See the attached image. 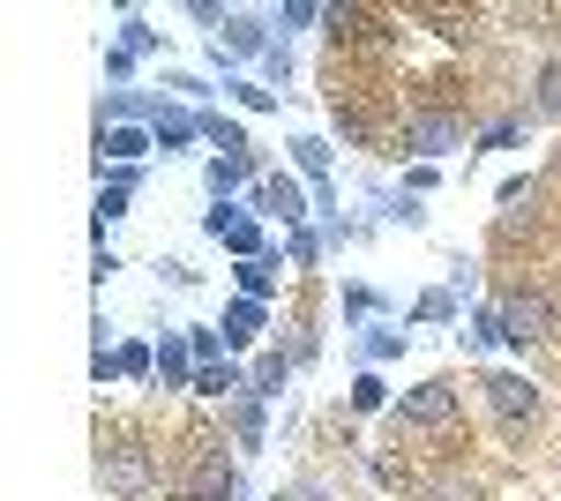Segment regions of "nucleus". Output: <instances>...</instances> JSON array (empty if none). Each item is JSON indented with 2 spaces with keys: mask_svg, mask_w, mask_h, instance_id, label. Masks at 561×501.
Here are the masks:
<instances>
[{
  "mask_svg": "<svg viewBox=\"0 0 561 501\" xmlns=\"http://www.w3.org/2000/svg\"><path fill=\"white\" fill-rule=\"evenodd\" d=\"M457 405H465L457 382H420V389H404V397L389 405V419H397V426H449Z\"/></svg>",
  "mask_w": 561,
  "mask_h": 501,
  "instance_id": "nucleus-1",
  "label": "nucleus"
},
{
  "mask_svg": "<svg viewBox=\"0 0 561 501\" xmlns=\"http://www.w3.org/2000/svg\"><path fill=\"white\" fill-rule=\"evenodd\" d=\"M486 389V405H494V419L502 426H524V419H539V382L517 375V367H494V375L479 382Z\"/></svg>",
  "mask_w": 561,
  "mask_h": 501,
  "instance_id": "nucleus-2",
  "label": "nucleus"
},
{
  "mask_svg": "<svg viewBox=\"0 0 561 501\" xmlns=\"http://www.w3.org/2000/svg\"><path fill=\"white\" fill-rule=\"evenodd\" d=\"M502 322H510V344H547V337H554V299L547 293H510L502 299Z\"/></svg>",
  "mask_w": 561,
  "mask_h": 501,
  "instance_id": "nucleus-3",
  "label": "nucleus"
},
{
  "mask_svg": "<svg viewBox=\"0 0 561 501\" xmlns=\"http://www.w3.org/2000/svg\"><path fill=\"white\" fill-rule=\"evenodd\" d=\"M203 232H210V240H225L240 262H255V254H262V225L248 217V209H232V203H217L210 217H203Z\"/></svg>",
  "mask_w": 561,
  "mask_h": 501,
  "instance_id": "nucleus-4",
  "label": "nucleus"
},
{
  "mask_svg": "<svg viewBox=\"0 0 561 501\" xmlns=\"http://www.w3.org/2000/svg\"><path fill=\"white\" fill-rule=\"evenodd\" d=\"M465 143V127L449 121V113H427V121H404V150L420 158V166H434L442 150H457Z\"/></svg>",
  "mask_w": 561,
  "mask_h": 501,
  "instance_id": "nucleus-5",
  "label": "nucleus"
},
{
  "mask_svg": "<svg viewBox=\"0 0 561 501\" xmlns=\"http://www.w3.org/2000/svg\"><path fill=\"white\" fill-rule=\"evenodd\" d=\"M98 479H105V487H113V494H142V487H150V457H142V449H105V464H98Z\"/></svg>",
  "mask_w": 561,
  "mask_h": 501,
  "instance_id": "nucleus-6",
  "label": "nucleus"
},
{
  "mask_svg": "<svg viewBox=\"0 0 561 501\" xmlns=\"http://www.w3.org/2000/svg\"><path fill=\"white\" fill-rule=\"evenodd\" d=\"M255 209H262V217H285V225H300V217H307V195L293 187V180H285V172H270V180L255 187Z\"/></svg>",
  "mask_w": 561,
  "mask_h": 501,
  "instance_id": "nucleus-7",
  "label": "nucleus"
},
{
  "mask_svg": "<svg viewBox=\"0 0 561 501\" xmlns=\"http://www.w3.org/2000/svg\"><path fill=\"white\" fill-rule=\"evenodd\" d=\"M270 31H262V15H225V31H217V60L225 53H270Z\"/></svg>",
  "mask_w": 561,
  "mask_h": 501,
  "instance_id": "nucleus-8",
  "label": "nucleus"
},
{
  "mask_svg": "<svg viewBox=\"0 0 561 501\" xmlns=\"http://www.w3.org/2000/svg\"><path fill=\"white\" fill-rule=\"evenodd\" d=\"M142 150H150L142 127H98V172H105V166H135Z\"/></svg>",
  "mask_w": 561,
  "mask_h": 501,
  "instance_id": "nucleus-9",
  "label": "nucleus"
},
{
  "mask_svg": "<svg viewBox=\"0 0 561 501\" xmlns=\"http://www.w3.org/2000/svg\"><path fill=\"white\" fill-rule=\"evenodd\" d=\"M285 375H293V360H285V352H262L255 367H248V397H277Z\"/></svg>",
  "mask_w": 561,
  "mask_h": 501,
  "instance_id": "nucleus-10",
  "label": "nucleus"
},
{
  "mask_svg": "<svg viewBox=\"0 0 561 501\" xmlns=\"http://www.w3.org/2000/svg\"><path fill=\"white\" fill-rule=\"evenodd\" d=\"M203 180H210V195H217V203H225V195H232L240 180H255V158H217V166L203 172Z\"/></svg>",
  "mask_w": 561,
  "mask_h": 501,
  "instance_id": "nucleus-11",
  "label": "nucleus"
},
{
  "mask_svg": "<svg viewBox=\"0 0 561 501\" xmlns=\"http://www.w3.org/2000/svg\"><path fill=\"white\" fill-rule=\"evenodd\" d=\"M187 360H195V344L165 337V344H158V382H165V389H180V382H187Z\"/></svg>",
  "mask_w": 561,
  "mask_h": 501,
  "instance_id": "nucleus-12",
  "label": "nucleus"
},
{
  "mask_svg": "<svg viewBox=\"0 0 561 501\" xmlns=\"http://www.w3.org/2000/svg\"><path fill=\"white\" fill-rule=\"evenodd\" d=\"M203 135H210V143L225 150V158H255V150H248V135H240V127L225 121V113H203Z\"/></svg>",
  "mask_w": 561,
  "mask_h": 501,
  "instance_id": "nucleus-13",
  "label": "nucleus"
},
{
  "mask_svg": "<svg viewBox=\"0 0 561 501\" xmlns=\"http://www.w3.org/2000/svg\"><path fill=\"white\" fill-rule=\"evenodd\" d=\"M240 293H248V299H270V293H277V262H270V254L240 262Z\"/></svg>",
  "mask_w": 561,
  "mask_h": 501,
  "instance_id": "nucleus-14",
  "label": "nucleus"
},
{
  "mask_svg": "<svg viewBox=\"0 0 561 501\" xmlns=\"http://www.w3.org/2000/svg\"><path fill=\"white\" fill-rule=\"evenodd\" d=\"M248 337H262V299H240L225 315V344H248Z\"/></svg>",
  "mask_w": 561,
  "mask_h": 501,
  "instance_id": "nucleus-15",
  "label": "nucleus"
},
{
  "mask_svg": "<svg viewBox=\"0 0 561 501\" xmlns=\"http://www.w3.org/2000/svg\"><path fill=\"white\" fill-rule=\"evenodd\" d=\"M494 344H510V322H502V307H479L472 315V352H494Z\"/></svg>",
  "mask_w": 561,
  "mask_h": 501,
  "instance_id": "nucleus-16",
  "label": "nucleus"
},
{
  "mask_svg": "<svg viewBox=\"0 0 561 501\" xmlns=\"http://www.w3.org/2000/svg\"><path fill=\"white\" fill-rule=\"evenodd\" d=\"M232 434H240V449H262V405L255 397H232Z\"/></svg>",
  "mask_w": 561,
  "mask_h": 501,
  "instance_id": "nucleus-17",
  "label": "nucleus"
},
{
  "mask_svg": "<svg viewBox=\"0 0 561 501\" xmlns=\"http://www.w3.org/2000/svg\"><path fill=\"white\" fill-rule=\"evenodd\" d=\"M531 90H539V98H531V113H547V121H561V60H547Z\"/></svg>",
  "mask_w": 561,
  "mask_h": 501,
  "instance_id": "nucleus-18",
  "label": "nucleus"
},
{
  "mask_svg": "<svg viewBox=\"0 0 561 501\" xmlns=\"http://www.w3.org/2000/svg\"><path fill=\"white\" fill-rule=\"evenodd\" d=\"M195 389H203V397H232V389H248V375L225 360V367H203V375H195Z\"/></svg>",
  "mask_w": 561,
  "mask_h": 501,
  "instance_id": "nucleus-19",
  "label": "nucleus"
},
{
  "mask_svg": "<svg viewBox=\"0 0 561 501\" xmlns=\"http://www.w3.org/2000/svg\"><path fill=\"white\" fill-rule=\"evenodd\" d=\"M98 360H105V352H98ZM150 367H158V352H142V344H121V352H113V375H128V382H142Z\"/></svg>",
  "mask_w": 561,
  "mask_h": 501,
  "instance_id": "nucleus-20",
  "label": "nucleus"
},
{
  "mask_svg": "<svg viewBox=\"0 0 561 501\" xmlns=\"http://www.w3.org/2000/svg\"><path fill=\"white\" fill-rule=\"evenodd\" d=\"M352 412H389V382L382 375H359V382H352Z\"/></svg>",
  "mask_w": 561,
  "mask_h": 501,
  "instance_id": "nucleus-21",
  "label": "nucleus"
},
{
  "mask_svg": "<svg viewBox=\"0 0 561 501\" xmlns=\"http://www.w3.org/2000/svg\"><path fill=\"white\" fill-rule=\"evenodd\" d=\"M121 53H128V60H142V53H158V31H150L142 15H128V23H121Z\"/></svg>",
  "mask_w": 561,
  "mask_h": 501,
  "instance_id": "nucleus-22",
  "label": "nucleus"
},
{
  "mask_svg": "<svg viewBox=\"0 0 561 501\" xmlns=\"http://www.w3.org/2000/svg\"><path fill=\"white\" fill-rule=\"evenodd\" d=\"M293 158H300V172L322 180V172H330V143H322V135H300V143H293Z\"/></svg>",
  "mask_w": 561,
  "mask_h": 501,
  "instance_id": "nucleus-23",
  "label": "nucleus"
},
{
  "mask_svg": "<svg viewBox=\"0 0 561 501\" xmlns=\"http://www.w3.org/2000/svg\"><path fill=\"white\" fill-rule=\"evenodd\" d=\"M359 352H367V360H397V352H404V330H367Z\"/></svg>",
  "mask_w": 561,
  "mask_h": 501,
  "instance_id": "nucleus-24",
  "label": "nucleus"
},
{
  "mask_svg": "<svg viewBox=\"0 0 561 501\" xmlns=\"http://www.w3.org/2000/svg\"><path fill=\"white\" fill-rule=\"evenodd\" d=\"M195 127H203V121H187V113H158V143H165V150H180Z\"/></svg>",
  "mask_w": 561,
  "mask_h": 501,
  "instance_id": "nucleus-25",
  "label": "nucleus"
},
{
  "mask_svg": "<svg viewBox=\"0 0 561 501\" xmlns=\"http://www.w3.org/2000/svg\"><path fill=\"white\" fill-rule=\"evenodd\" d=\"M531 195H539V180H531V172H510V180H502V187H494V203H531Z\"/></svg>",
  "mask_w": 561,
  "mask_h": 501,
  "instance_id": "nucleus-26",
  "label": "nucleus"
},
{
  "mask_svg": "<svg viewBox=\"0 0 561 501\" xmlns=\"http://www.w3.org/2000/svg\"><path fill=\"white\" fill-rule=\"evenodd\" d=\"M420 322H457V293H420Z\"/></svg>",
  "mask_w": 561,
  "mask_h": 501,
  "instance_id": "nucleus-27",
  "label": "nucleus"
},
{
  "mask_svg": "<svg viewBox=\"0 0 561 501\" xmlns=\"http://www.w3.org/2000/svg\"><path fill=\"white\" fill-rule=\"evenodd\" d=\"M262 76L285 83V76H293V45H270V53H262Z\"/></svg>",
  "mask_w": 561,
  "mask_h": 501,
  "instance_id": "nucleus-28",
  "label": "nucleus"
},
{
  "mask_svg": "<svg viewBox=\"0 0 561 501\" xmlns=\"http://www.w3.org/2000/svg\"><path fill=\"white\" fill-rule=\"evenodd\" d=\"M225 90H232V98H240L248 113H270V105H277V98H270V90H262V83H225Z\"/></svg>",
  "mask_w": 561,
  "mask_h": 501,
  "instance_id": "nucleus-29",
  "label": "nucleus"
},
{
  "mask_svg": "<svg viewBox=\"0 0 561 501\" xmlns=\"http://www.w3.org/2000/svg\"><path fill=\"white\" fill-rule=\"evenodd\" d=\"M375 307H382L375 285H345V315H375Z\"/></svg>",
  "mask_w": 561,
  "mask_h": 501,
  "instance_id": "nucleus-30",
  "label": "nucleus"
},
{
  "mask_svg": "<svg viewBox=\"0 0 561 501\" xmlns=\"http://www.w3.org/2000/svg\"><path fill=\"white\" fill-rule=\"evenodd\" d=\"M187 344H195V360H203V367H217V352H225V337H217V330H195Z\"/></svg>",
  "mask_w": 561,
  "mask_h": 501,
  "instance_id": "nucleus-31",
  "label": "nucleus"
},
{
  "mask_svg": "<svg viewBox=\"0 0 561 501\" xmlns=\"http://www.w3.org/2000/svg\"><path fill=\"white\" fill-rule=\"evenodd\" d=\"M427 501H479V494H472V487H457V479H434Z\"/></svg>",
  "mask_w": 561,
  "mask_h": 501,
  "instance_id": "nucleus-32",
  "label": "nucleus"
},
{
  "mask_svg": "<svg viewBox=\"0 0 561 501\" xmlns=\"http://www.w3.org/2000/svg\"><path fill=\"white\" fill-rule=\"evenodd\" d=\"M293 501H330V494H322V487H300V494H293Z\"/></svg>",
  "mask_w": 561,
  "mask_h": 501,
  "instance_id": "nucleus-33",
  "label": "nucleus"
},
{
  "mask_svg": "<svg viewBox=\"0 0 561 501\" xmlns=\"http://www.w3.org/2000/svg\"><path fill=\"white\" fill-rule=\"evenodd\" d=\"M554 172H561V158H554Z\"/></svg>",
  "mask_w": 561,
  "mask_h": 501,
  "instance_id": "nucleus-34",
  "label": "nucleus"
}]
</instances>
